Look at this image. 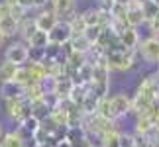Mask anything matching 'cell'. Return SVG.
Returning a JSON list of instances; mask_svg holds the SVG:
<instances>
[{"label":"cell","mask_w":159,"mask_h":147,"mask_svg":"<svg viewBox=\"0 0 159 147\" xmlns=\"http://www.w3.org/2000/svg\"><path fill=\"white\" fill-rule=\"evenodd\" d=\"M81 14H83L87 26H100V10L98 8H89V10L81 12Z\"/></svg>","instance_id":"cell-27"},{"label":"cell","mask_w":159,"mask_h":147,"mask_svg":"<svg viewBox=\"0 0 159 147\" xmlns=\"http://www.w3.org/2000/svg\"><path fill=\"white\" fill-rule=\"evenodd\" d=\"M142 10H143V18H145V24L148 22H151L153 18H157L159 16V6L155 4V2H145V4H142Z\"/></svg>","instance_id":"cell-28"},{"label":"cell","mask_w":159,"mask_h":147,"mask_svg":"<svg viewBox=\"0 0 159 147\" xmlns=\"http://www.w3.org/2000/svg\"><path fill=\"white\" fill-rule=\"evenodd\" d=\"M96 114L102 116V118H106V120H116L114 110H112V98H110V96L100 98L98 106H96Z\"/></svg>","instance_id":"cell-18"},{"label":"cell","mask_w":159,"mask_h":147,"mask_svg":"<svg viewBox=\"0 0 159 147\" xmlns=\"http://www.w3.org/2000/svg\"><path fill=\"white\" fill-rule=\"evenodd\" d=\"M98 100H100V98L96 96L94 92H90V88H89V92L84 94L83 102H81V108H83V112L87 114V116H90V114H96V106H98Z\"/></svg>","instance_id":"cell-19"},{"label":"cell","mask_w":159,"mask_h":147,"mask_svg":"<svg viewBox=\"0 0 159 147\" xmlns=\"http://www.w3.org/2000/svg\"><path fill=\"white\" fill-rule=\"evenodd\" d=\"M118 39H120V45L126 47V49H138L139 41H142L139 39V33H138V28H126Z\"/></svg>","instance_id":"cell-12"},{"label":"cell","mask_w":159,"mask_h":147,"mask_svg":"<svg viewBox=\"0 0 159 147\" xmlns=\"http://www.w3.org/2000/svg\"><path fill=\"white\" fill-rule=\"evenodd\" d=\"M153 133H155V137H157V139H159V131H153Z\"/></svg>","instance_id":"cell-37"},{"label":"cell","mask_w":159,"mask_h":147,"mask_svg":"<svg viewBox=\"0 0 159 147\" xmlns=\"http://www.w3.org/2000/svg\"><path fill=\"white\" fill-rule=\"evenodd\" d=\"M67 47L73 49V51H81V53H89V49L93 47V43L84 38V35H73L71 41L67 43Z\"/></svg>","instance_id":"cell-20"},{"label":"cell","mask_w":159,"mask_h":147,"mask_svg":"<svg viewBox=\"0 0 159 147\" xmlns=\"http://www.w3.org/2000/svg\"><path fill=\"white\" fill-rule=\"evenodd\" d=\"M47 38H49V43H55V45H67L73 38V32H71V26L67 20H59L55 26L47 32Z\"/></svg>","instance_id":"cell-4"},{"label":"cell","mask_w":159,"mask_h":147,"mask_svg":"<svg viewBox=\"0 0 159 147\" xmlns=\"http://www.w3.org/2000/svg\"><path fill=\"white\" fill-rule=\"evenodd\" d=\"M136 53H138V49H126L118 43L114 49H108L104 53V61L110 67V71L124 73V71L134 69V65H136Z\"/></svg>","instance_id":"cell-1"},{"label":"cell","mask_w":159,"mask_h":147,"mask_svg":"<svg viewBox=\"0 0 159 147\" xmlns=\"http://www.w3.org/2000/svg\"><path fill=\"white\" fill-rule=\"evenodd\" d=\"M134 2H138V4H145V2H149V0H134Z\"/></svg>","instance_id":"cell-36"},{"label":"cell","mask_w":159,"mask_h":147,"mask_svg":"<svg viewBox=\"0 0 159 147\" xmlns=\"http://www.w3.org/2000/svg\"><path fill=\"white\" fill-rule=\"evenodd\" d=\"M39 124H41V120H38L35 116L32 114V116H28V118H24L22 122H20V127H18V133L24 137V139H32L34 137V133H35V130L39 127Z\"/></svg>","instance_id":"cell-11"},{"label":"cell","mask_w":159,"mask_h":147,"mask_svg":"<svg viewBox=\"0 0 159 147\" xmlns=\"http://www.w3.org/2000/svg\"><path fill=\"white\" fill-rule=\"evenodd\" d=\"M45 84H28V87H24V98H26L28 102H38L41 98L45 96Z\"/></svg>","instance_id":"cell-14"},{"label":"cell","mask_w":159,"mask_h":147,"mask_svg":"<svg viewBox=\"0 0 159 147\" xmlns=\"http://www.w3.org/2000/svg\"><path fill=\"white\" fill-rule=\"evenodd\" d=\"M148 26H149L151 35H153V38H159V16H157V18H153L151 22H148Z\"/></svg>","instance_id":"cell-32"},{"label":"cell","mask_w":159,"mask_h":147,"mask_svg":"<svg viewBox=\"0 0 159 147\" xmlns=\"http://www.w3.org/2000/svg\"><path fill=\"white\" fill-rule=\"evenodd\" d=\"M2 133H4V130H2V126H0V136H2Z\"/></svg>","instance_id":"cell-38"},{"label":"cell","mask_w":159,"mask_h":147,"mask_svg":"<svg viewBox=\"0 0 159 147\" xmlns=\"http://www.w3.org/2000/svg\"><path fill=\"white\" fill-rule=\"evenodd\" d=\"M0 147H26V139L18 131H8L0 136Z\"/></svg>","instance_id":"cell-15"},{"label":"cell","mask_w":159,"mask_h":147,"mask_svg":"<svg viewBox=\"0 0 159 147\" xmlns=\"http://www.w3.org/2000/svg\"><path fill=\"white\" fill-rule=\"evenodd\" d=\"M43 59H45V49H41V47H30V57H28L30 63H41Z\"/></svg>","instance_id":"cell-30"},{"label":"cell","mask_w":159,"mask_h":147,"mask_svg":"<svg viewBox=\"0 0 159 147\" xmlns=\"http://www.w3.org/2000/svg\"><path fill=\"white\" fill-rule=\"evenodd\" d=\"M110 98H112V110H114L116 120H118V118H124L126 114H130L132 98L128 96V94L120 92V94H114V96H110Z\"/></svg>","instance_id":"cell-9"},{"label":"cell","mask_w":159,"mask_h":147,"mask_svg":"<svg viewBox=\"0 0 159 147\" xmlns=\"http://www.w3.org/2000/svg\"><path fill=\"white\" fill-rule=\"evenodd\" d=\"M49 2V0H24V6L28 10H43V6Z\"/></svg>","instance_id":"cell-31"},{"label":"cell","mask_w":159,"mask_h":147,"mask_svg":"<svg viewBox=\"0 0 159 147\" xmlns=\"http://www.w3.org/2000/svg\"><path fill=\"white\" fill-rule=\"evenodd\" d=\"M6 16H10V4L8 2H0V20Z\"/></svg>","instance_id":"cell-33"},{"label":"cell","mask_w":159,"mask_h":147,"mask_svg":"<svg viewBox=\"0 0 159 147\" xmlns=\"http://www.w3.org/2000/svg\"><path fill=\"white\" fill-rule=\"evenodd\" d=\"M16 84H20V87H28V84H32V78H30V71H28V65H20L16 69V75L12 78Z\"/></svg>","instance_id":"cell-26"},{"label":"cell","mask_w":159,"mask_h":147,"mask_svg":"<svg viewBox=\"0 0 159 147\" xmlns=\"http://www.w3.org/2000/svg\"><path fill=\"white\" fill-rule=\"evenodd\" d=\"M16 69H18V65H14V63H10V61L4 59V63H0V84L10 82L12 78H14V75H16Z\"/></svg>","instance_id":"cell-24"},{"label":"cell","mask_w":159,"mask_h":147,"mask_svg":"<svg viewBox=\"0 0 159 147\" xmlns=\"http://www.w3.org/2000/svg\"><path fill=\"white\" fill-rule=\"evenodd\" d=\"M0 96H2L4 100H10V98H20V96H24V87L16 84L14 81L2 82V84H0Z\"/></svg>","instance_id":"cell-13"},{"label":"cell","mask_w":159,"mask_h":147,"mask_svg":"<svg viewBox=\"0 0 159 147\" xmlns=\"http://www.w3.org/2000/svg\"><path fill=\"white\" fill-rule=\"evenodd\" d=\"M28 47H41L45 49L49 43V38H47V32H41V29H35V32L30 35V39L26 41Z\"/></svg>","instance_id":"cell-22"},{"label":"cell","mask_w":159,"mask_h":147,"mask_svg":"<svg viewBox=\"0 0 159 147\" xmlns=\"http://www.w3.org/2000/svg\"><path fill=\"white\" fill-rule=\"evenodd\" d=\"M28 57H30V47H28L26 41H14L4 53V59L10 61V63H14V65H18V67L26 65Z\"/></svg>","instance_id":"cell-6"},{"label":"cell","mask_w":159,"mask_h":147,"mask_svg":"<svg viewBox=\"0 0 159 147\" xmlns=\"http://www.w3.org/2000/svg\"><path fill=\"white\" fill-rule=\"evenodd\" d=\"M0 32H2L6 38H12V35L18 33V22L12 16H6L0 20Z\"/></svg>","instance_id":"cell-25"},{"label":"cell","mask_w":159,"mask_h":147,"mask_svg":"<svg viewBox=\"0 0 159 147\" xmlns=\"http://www.w3.org/2000/svg\"><path fill=\"white\" fill-rule=\"evenodd\" d=\"M6 39H8V38H6V35H4L2 32H0V47H2V45H4V41H6Z\"/></svg>","instance_id":"cell-34"},{"label":"cell","mask_w":159,"mask_h":147,"mask_svg":"<svg viewBox=\"0 0 159 147\" xmlns=\"http://www.w3.org/2000/svg\"><path fill=\"white\" fill-rule=\"evenodd\" d=\"M35 22H34V18H24L22 22H18V35L22 38V41H28L30 39V35H32L35 32Z\"/></svg>","instance_id":"cell-17"},{"label":"cell","mask_w":159,"mask_h":147,"mask_svg":"<svg viewBox=\"0 0 159 147\" xmlns=\"http://www.w3.org/2000/svg\"><path fill=\"white\" fill-rule=\"evenodd\" d=\"M138 53L142 55V59L145 61V63L157 65V63H159V38H153V35H149L148 39L139 41V45H138Z\"/></svg>","instance_id":"cell-5"},{"label":"cell","mask_w":159,"mask_h":147,"mask_svg":"<svg viewBox=\"0 0 159 147\" xmlns=\"http://www.w3.org/2000/svg\"><path fill=\"white\" fill-rule=\"evenodd\" d=\"M151 2H155V4H157V6H159V0H151Z\"/></svg>","instance_id":"cell-39"},{"label":"cell","mask_w":159,"mask_h":147,"mask_svg":"<svg viewBox=\"0 0 159 147\" xmlns=\"http://www.w3.org/2000/svg\"><path fill=\"white\" fill-rule=\"evenodd\" d=\"M90 92H94L98 98L108 96L110 90V67L106 65L104 57H100L96 63H93V78L89 82Z\"/></svg>","instance_id":"cell-2"},{"label":"cell","mask_w":159,"mask_h":147,"mask_svg":"<svg viewBox=\"0 0 159 147\" xmlns=\"http://www.w3.org/2000/svg\"><path fill=\"white\" fill-rule=\"evenodd\" d=\"M126 22H128L130 28H138V26H142V24H145L142 4L134 2V0H130V2L126 4Z\"/></svg>","instance_id":"cell-7"},{"label":"cell","mask_w":159,"mask_h":147,"mask_svg":"<svg viewBox=\"0 0 159 147\" xmlns=\"http://www.w3.org/2000/svg\"><path fill=\"white\" fill-rule=\"evenodd\" d=\"M34 22H35V28L41 29V32H49V29L55 26V24L59 22V18L53 14V10H39L38 12V16L34 18Z\"/></svg>","instance_id":"cell-10"},{"label":"cell","mask_w":159,"mask_h":147,"mask_svg":"<svg viewBox=\"0 0 159 147\" xmlns=\"http://www.w3.org/2000/svg\"><path fill=\"white\" fill-rule=\"evenodd\" d=\"M114 2H118V4H128L130 0H114Z\"/></svg>","instance_id":"cell-35"},{"label":"cell","mask_w":159,"mask_h":147,"mask_svg":"<svg viewBox=\"0 0 159 147\" xmlns=\"http://www.w3.org/2000/svg\"><path fill=\"white\" fill-rule=\"evenodd\" d=\"M51 10L59 20H69L75 14V0H49Z\"/></svg>","instance_id":"cell-8"},{"label":"cell","mask_w":159,"mask_h":147,"mask_svg":"<svg viewBox=\"0 0 159 147\" xmlns=\"http://www.w3.org/2000/svg\"><path fill=\"white\" fill-rule=\"evenodd\" d=\"M136 133L138 136H151L153 133V120L149 116H136Z\"/></svg>","instance_id":"cell-16"},{"label":"cell","mask_w":159,"mask_h":147,"mask_svg":"<svg viewBox=\"0 0 159 147\" xmlns=\"http://www.w3.org/2000/svg\"><path fill=\"white\" fill-rule=\"evenodd\" d=\"M120 137H122V133L118 130H110L106 133H102L98 137L100 139V147H120Z\"/></svg>","instance_id":"cell-23"},{"label":"cell","mask_w":159,"mask_h":147,"mask_svg":"<svg viewBox=\"0 0 159 147\" xmlns=\"http://www.w3.org/2000/svg\"><path fill=\"white\" fill-rule=\"evenodd\" d=\"M6 104V114L12 122H20L28 116H32V102H28L24 96L20 98H10V100H4Z\"/></svg>","instance_id":"cell-3"},{"label":"cell","mask_w":159,"mask_h":147,"mask_svg":"<svg viewBox=\"0 0 159 147\" xmlns=\"http://www.w3.org/2000/svg\"><path fill=\"white\" fill-rule=\"evenodd\" d=\"M102 29H104L102 26H87V29H84V33H83V35H84V38H87L93 45H94L96 41H98V38H100Z\"/></svg>","instance_id":"cell-29"},{"label":"cell","mask_w":159,"mask_h":147,"mask_svg":"<svg viewBox=\"0 0 159 147\" xmlns=\"http://www.w3.org/2000/svg\"><path fill=\"white\" fill-rule=\"evenodd\" d=\"M67 22H69V26H71L73 35H83L84 29H87V24H84V18H83L81 12H75Z\"/></svg>","instance_id":"cell-21"}]
</instances>
